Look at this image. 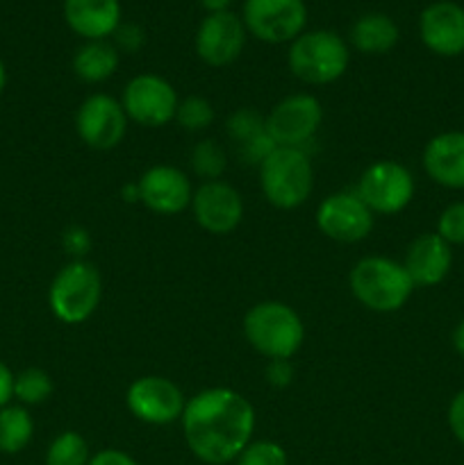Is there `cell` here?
I'll list each match as a JSON object with an SVG mask.
<instances>
[{
  "instance_id": "cell-2",
  "label": "cell",
  "mask_w": 464,
  "mask_h": 465,
  "mask_svg": "<svg viewBox=\"0 0 464 465\" xmlns=\"http://www.w3.org/2000/svg\"><path fill=\"white\" fill-rule=\"evenodd\" d=\"M244 336L250 348L268 361H289L305 343V322L294 307L280 300H264L246 312Z\"/></svg>"
},
{
  "instance_id": "cell-35",
  "label": "cell",
  "mask_w": 464,
  "mask_h": 465,
  "mask_svg": "<svg viewBox=\"0 0 464 465\" xmlns=\"http://www.w3.org/2000/svg\"><path fill=\"white\" fill-rule=\"evenodd\" d=\"M89 465H139V463H136L130 454L123 452V450L107 448V450H100V452H96L94 457H91Z\"/></svg>"
},
{
  "instance_id": "cell-18",
  "label": "cell",
  "mask_w": 464,
  "mask_h": 465,
  "mask_svg": "<svg viewBox=\"0 0 464 465\" xmlns=\"http://www.w3.org/2000/svg\"><path fill=\"white\" fill-rule=\"evenodd\" d=\"M403 266L414 286L430 289L449 277L453 268V248L437 232H428L409 243Z\"/></svg>"
},
{
  "instance_id": "cell-25",
  "label": "cell",
  "mask_w": 464,
  "mask_h": 465,
  "mask_svg": "<svg viewBox=\"0 0 464 465\" xmlns=\"http://www.w3.org/2000/svg\"><path fill=\"white\" fill-rule=\"evenodd\" d=\"M89 440L77 431H62L53 439L45 450V465H89L91 461Z\"/></svg>"
},
{
  "instance_id": "cell-3",
  "label": "cell",
  "mask_w": 464,
  "mask_h": 465,
  "mask_svg": "<svg viewBox=\"0 0 464 465\" xmlns=\"http://www.w3.org/2000/svg\"><path fill=\"white\" fill-rule=\"evenodd\" d=\"M350 293L373 313H394L408 304L414 293V282L400 262L389 257H364L348 275Z\"/></svg>"
},
{
  "instance_id": "cell-15",
  "label": "cell",
  "mask_w": 464,
  "mask_h": 465,
  "mask_svg": "<svg viewBox=\"0 0 464 465\" xmlns=\"http://www.w3.org/2000/svg\"><path fill=\"white\" fill-rule=\"evenodd\" d=\"M246 35L248 32H246L244 21L230 9L207 14L196 30V54L207 66L223 68L237 62L244 53Z\"/></svg>"
},
{
  "instance_id": "cell-19",
  "label": "cell",
  "mask_w": 464,
  "mask_h": 465,
  "mask_svg": "<svg viewBox=\"0 0 464 465\" xmlns=\"http://www.w3.org/2000/svg\"><path fill=\"white\" fill-rule=\"evenodd\" d=\"M423 171L444 189H464V132H441L423 148Z\"/></svg>"
},
{
  "instance_id": "cell-23",
  "label": "cell",
  "mask_w": 464,
  "mask_h": 465,
  "mask_svg": "<svg viewBox=\"0 0 464 465\" xmlns=\"http://www.w3.org/2000/svg\"><path fill=\"white\" fill-rule=\"evenodd\" d=\"M118 59V48L107 39L86 41L73 54V73L86 84H100L116 73Z\"/></svg>"
},
{
  "instance_id": "cell-11",
  "label": "cell",
  "mask_w": 464,
  "mask_h": 465,
  "mask_svg": "<svg viewBox=\"0 0 464 465\" xmlns=\"http://www.w3.org/2000/svg\"><path fill=\"white\" fill-rule=\"evenodd\" d=\"M127 411L146 425L164 427L180 420L187 400L180 386L162 375H144L127 386Z\"/></svg>"
},
{
  "instance_id": "cell-5",
  "label": "cell",
  "mask_w": 464,
  "mask_h": 465,
  "mask_svg": "<svg viewBox=\"0 0 464 465\" xmlns=\"http://www.w3.org/2000/svg\"><path fill=\"white\" fill-rule=\"evenodd\" d=\"M350 53L346 41L332 30H305L287 53V64L300 82L312 86L332 84L346 73Z\"/></svg>"
},
{
  "instance_id": "cell-24",
  "label": "cell",
  "mask_w": 464,
  "mask_h": 465,
  "mask_svg": "<svg viewBox=\"0 0 464 465\" xmlns=\"http://www.w3.org/2000/svg\"><path fill=\"white\" fill-rule=\"evenodd\" d=\"M35 436V420L25 407L0 409V454H18Z\"/></svg>"
},
{
  "instance_id": "cell-8",
  "label": "cell",
  "mask_w": 464,
  "mask_h": 465,
  "mask_svg": "<svg viewBox=\"0 0 464 465\" xmlns=\"http://www.w3.org/2000/svg\"><path fill=\"white\" fill-rule=\"evenodd\" d=\"M121 104L127 114V121L155 130L176 121L180 98L166 77L141 73L126 84Z\"/></svg>"
},
{
  "instance_id": "cell-26",
  "label": "cell",
  "mask_w": 464,
  "mask_h": 465,
  "mask_svg": "<svg viewBox=\"0 0 464 465\" xmlns=\"http://www.w3.org/2000/svg\"><path fill=\"white\" fill-rule=\"evenodd\" d=\"M53 380L41 368H25L14 377V398L25 407H35V404L45 402L53 395Z\"/></svg>"
},
{
  "instance_id": "cell-4",
  "label": "cell",
  "mask_w": 464,
  "mask_h": 465,
  "mask_svg": "<svg viewBox=\"0 0 464 465\" xmlns=\"http://www.w3.org/2000/svg\"><path fill=\"white\" fill-rule=\"evenodd\" d=\"M103 300V277L86 259H73L59 268L48 289V307L64 325L89 321Z\"/></svg>"
},
{
  "instance_id": "cell-9",
  "label": "cell",
  "mask_w": 464,
  "mask_h": 465,
  "mask_svg": "<svg viewBox=\"0 0 464 465\" xmlns=\"http://www.w3.org/2000/svg\"><path fill=\"white\" fill-rule=\"evenodd\" d=\"M246 32L264 44H291L308 25L305 0H246L241 12Z\"/></svg>"
},
{
  "instance_id": "cell-6",
  "label": "cell",
  "mask_w": 464,
  "mask_h": 465,
  "mask_svg": "<svg viewBox=\"0 0 464 465\" xmlns=\"http://www.w3.org/2000/svg\"><path fill=\"white\" fill-rule=\"evenodd\" d=\"M259 189L267 203L277 209H296L314 191V166L308 153L300 148H280L277 145L259 163Z\"/></svg>"
},
{
  "instance_id": "cell-31",
  "label": "cell",
  "mask_w": 464,
  "mask_h": 465,
  "mask_svg": "<svg viewBox=\"0 0 464 465\" xmlns=\"http://www.w3.org/2000/svg\"><path fill=\"white\" fill-rule=\"evenodd\" d=\"M62 245L71 257L82 259L91 248V236L85 227H68L62 234Z\"/></svg>"
},
{
  "instance_id": "cell-22",
  "label": "cell",
  "mask_w": 464,
  "mask_h": 465,
  "mask_svg": "<svg viewBox=\"0 0 464 465\" xmlns=\"http://www.w3.org/2000/svg\"><path fill=\"white\" fill-rule=\"evenodd\" d=\"M398 25L391 16L371 12L359 16L350 27V44L364 54H385L398 44Z\"/></svg>"
},
{
  "instance_id": "cell-20",
  "label": "cell",
  "mask_w": 464,
  "mask_h": 465,
  "mask_svg": "<svg viewBox=\"0 0 464 465\" xmlns=\"http://www.w3.org/2000/svg\"><path fill=\"white\" fill-rule=\"evenodd\" d=\"M118 0H64V21L86 41H105L121 25Z\"/></svg>"
},
{
  "instance_id": "cell-7",
  "label": "cell",
  "mask_w": 464,
  "mask_h": 465,
  "mask_svg": "<svg viewBox=\"0 0 464 465\" xmlns=\"http://www.w3.org/2000/svg\"><path fill=\"white\" fill-rule=\"evenodd\" d=\"M355 193L376 216H394L412 203L417 193V182L408 166L382 159L364 168Z\"/></svg>"
},
{
  "instance_id": "cell-16",
  "label": "cell",
  "mask_w": 464,
  "mask_h": 465,
  "mask_svg": "<svg viewBox=\"0 0 464 465\" xmlns=\"http://www.w3.org/2000/svg\"><path fill=\"white\" fill-rule=\"evenodd\" d=\"M136 189H139V203L159 216H176L185 212L187 207H191L194 198V184L189 175L168 163L150 166L139 177Z\"/></svg>"
},
{
  "instance_id": "cell-32",
  "label": "cell",
  "mask_w": 464,
  "mask_h": 465,
  "mask_svg": "<svg viewBox=\"0 0 464 465\" xmlns=\"http://www.w3.org/2000/svg\"><path fill=\"white\" fill-rule=\"evenodd\" d=\"M114 39H116V48L126 50V53H135V50L144 45L146 36L136 23H121L118 30L114 32Z\"/></svg>"
},
{
  "instance_id": "cell-21",
  "label": "cell",
  "mask_w": 464,
  "mask_h": 465,
  "mask_svg": "<svg viewBox=\"0 0 464 465\" xmlns=\"http://www.w3.org/2000/svg\"><path fill=\"white\" fill-rule=\"evenodd\" d=\"M226 132L230 141L237 143V153L246 163L259 166L277 148L267 132V118H262L250 107L232 112L226 121Z\"/></svg>"
},
{
  "instance_id": "cell-37",
  "label": "cell",
  "mask_w": 464,
  "mask_h": 465,
  "mask_svg": "<svg viewBox=\"0 0 464 465\" xmlns=\"http://www.w3.org/2000/svg\"><path fill=\"white\" fill-rule=\"evenodd\" d=\"M453 348L459 357H464V321H459L453 330Z\"/></svg>"
},
{
  "instance_id": "cell-14",
  "label": "cell",
  "mask_w": 464,
  "mask_h": 465,
  "mask_svg": "<svg viewBox=\"0 0 464 465\" xmlns=\"http://www.w3.org/2000/svg\"><path fill=\"white\" fill-rule=\"evenodd\" d=\"M191 213L200 230L214 236H226L239 227L244 218V200L239 191L227 182H200L191 198Z\"/></svg>"
},
{
  "instance_id": "cell-10",
  "label": "cell",
  "mask_w": 464,
  "mask_h": 465,
  "mask_svg": "<svg viewBox=\"0 0 464 465\" xmlns=\"http://www.w3.org/2000/svg\"><path fill=\"white\" fill-rule=\"evenodd\" d=\"M323 123V107L312 94H291L273 104L267 116V132L280 148H300L317 136Z\"/></svg>"
},
{
  "instance_id": "cell-12",
  "label": "cell",
  "mask_w": 464,
  "mask_h": 465,
  "mask_svg": "<svg viewBox=\"0 0 464 465\" xmlns=\"http://www.w3.org/2000/svg\"><path fill=\"white\" fill-rule=\"evenodd\" d=\"M127 114L116 98L107 94H91L82 100L76 114V132L91 150L107 153L123 143L127 134Z\"/></svg>"
},
{
  "instance_id": "cell-17",
  "label": "cell",
  "mask_w": 464,
  "mask_h": 465,
  "mask_svg": "<svg viewBox=\"0 0 464 465\" xmlns=\"http://www.w3.org/2000/svg\"><path fill=\"white\" fill-rule=\"evenodd\" d=\"M423 45L439 57H458L464 53V7L453 0L428 5L419 18Z\"/></svg>"
},
{
  "instance_id": "cell-33",
  "label": "cell",
  "mask_w": 464,
  "mask_h": 465,
  "mask_svg": "<svg viewBox=\"0 0 464 465\" xmlns=\"http://www.w3.org/2000/svg\"><path fill=\"white\" fill-rule=\"evenodd\" d=\"M449 427L455 440L464 445V389L453 395L449 404Z\"/></svg>"
},
{
  "instance_id": "cell-28",
  "label": "cell",
  "mask_w": 464,
  "mask_h": 465,
  "mask_svg": "<svg viewBox=\"0 0 464 465\" xmlns=\"http://www.w3.org/2000/svg\"><path fill=\"white\" fill-rule=\"evenodd\" d=\"M176 121L187 132H203L214 123V107L203 95H189L180 100L176 112Z\"/></svg>"
},
{
  "instance_id": "cell-29",
  "label": "cell",
  "mask_w": 464,
  "mask_h": 465,
  "mask_svg": "<svg viewBox=\"0 0 464 465\" xmlns=\"http://www.w3.org/2000/svg\"><path fill=\"white\" fill-rule=\"evenodd\" d=\"M237 465H289L287 450L276 440H250L237 457Z\"/></svg>"
},
{
  "instance_id": "cell-38",
  "label": "cell",
  "mask_w": 464,
  "mask_h": 465,
  "mask_svg": "<svg viewBox=\"0 0 464 465\" xmlns=\"http://www.w3.org/2000/svg\"><path fill=\"white\" fill-rule=\"evenodd\" d=\"M200 3H203V7L207 9L209 14H214V12H227L232 0H200Z\"/></svg>"
},
{
  "instance_id": "cell-30",
  "label": "cell",
  "mask_w": 464,
  "mask_h": 465,
  "mask_svg": "<svg viewBox=\"0 0 464 465\" xmlns=\"http://www.w3.org/2000/svg\"><path fill=\"white\" fill-rule=\"evenodd\" d=\"M437 234L453 248L464 245V200L449 204L437 218Z\"/></svg>"
},
{
  "instance_id": "cell-36",
  "label": "cell",
  "mask_w": 464,
  "mask_h": 465,
  "mask_svg": "<svg viewBox=\"0 0 464 465\" xmlns=\"http://www.w3.org/2000/svg\"><path fill=\"white\" fill-rule=\"evenodd\" d=\"M14 372L9 371L7 363L0 361V409L7 407L9 400L14 398Z\"/></svg>"
},
{
  "instance_id": "cell-34",
  "label": "cell",
  "mask_w": 464,
  "mask_h": 465,
  "mask_svg": "<svg viewBox=\"0 0 464 465\" xmlns=\"http://www.w3.org/2000/svg\"><path fill=\"white\" fill-rule=\"evenodd\" d=\"M291 380H294V368H291L289 361H285V359L268 361V366H267L268 384L277 386V389H285V386L291 384Z\"/></svg>"
},
{
  "instance_id": "cell-39",
  "label": "cell",
  "mask_w": 464,
  "mask_h": 465,
  "mask_svg": "<svg viewBox=\"0 0 464 465\" xmlns=\"http://www.w3.org/2000/svg\"><path fill=\"white\" fill-rule=\"evenodd\" d=\"M5 86H7V71H5V64L0 59V94L5 91Z\"/></svg>"
},
{
  "instance_id": "cell-1",
  "label": "cell",
  "mask_w": 464,
  "mask_h": 465,
  "mask_svg": "<svg viewBox=\"0 0 464 465\" xmlns=\"http://www.w3.org/2000/svg\"><path fill=\"white\" fill-rule=\"evenodd\" d=\"M255 407L237 391L217 386L187 400L182 434L189 452L207 465L237 461L255 434Z\"/></svg>"
},
{
  "instance_id": "cell-13",
  "label": "cell",
  "mask_w": 464,
  "mask_h": 465,
  "mask_svg": "<svg viewBox=\"0 0 464 465\" xmlns=\"http://www.w3.org/2000/svg\"><path fill=\"white\" fill-rule=\"evenodd\" d=\"M373 223L376 213L355 191H337L317 207L318 232L337 243H359L371 234Z\"/></svg>"
},
{
  "instance_id": "cell-27",
  "label": "cell",
  "mask_w": 464,
  "mask_h": 465,
  "mask_svg": "<svg viewBox=\"0 0 464 465\" xmlns=\"http://www.w3.org/2000/svg\"><path fill=\"white\" fill-rule=\"evenodd\" d=\"M226 166V150H223L217 141L205 139L200 141V143H196L194 150H191V168H194V173L203 182L221 180Z\"/></svg>"
}]
</instances>
